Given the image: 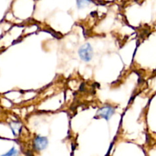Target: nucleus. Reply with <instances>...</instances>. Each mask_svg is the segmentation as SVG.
I'll return each mask as SVG.
<instances>
[{
	"instance_id": "obj_1",
	"label": "nucleus",
	"mask_w": 156,
	"mask_h": 156,
	"mask_svg": "<svg viewBox=\"0 0 156 156\" xmlns=\"http://www.w3.org/2000/svg\"><path fill=\"white\" fill-rule=\"evenodd\" d=\"M79 54L82 60L85 62H89L92 59L93 50L89 44H85L81 47L79 50Z\"/></svg>"
},
{
	"instance_id": "obj_4",
	"label": "nucleus",
	"mask_w": 156,
	"mask_h": 156,
	"mask_svg": "<svg viewBox=\"0 0 156 156\" xmlns=\"http://www.w3.org/2000/svg\"><path fill=\"white\" fill-rule=\"evenodd\" d=\"M18 151L15 149V148H12L10 151L7 152V153L4 154L2 156H18Z\"/></svg>"
},
{
	"instance_id": "obj_2",
	"label": "nucleus",
	"mask_w": 156,
	"mask_h": 156,
	"mask_svg": "<svg viewBox=\"0 0 156 156\" xmlns=\"http://www.w3.org/2000/svg\"><path fill=\"white\" fill-rule=\"evenodd\" d=\"M113 114H114V108L110 105L103 107V108H100L98 111V116H99L101 118L105 119L106 120H109Z\"/></svg>"
},
{
	"instance_id": "obj_3",
	"label": "nucleus",
	"mask_w": 156,
	"mask_h": 156,
	"mask_svg": "<svg viewBox=\"0 0 156 156\" xmlns=\"http://www.w3.org/2000/svg\"><path fill=\"white\" fill-rule=\"evenodd\" d=\"M47 145H48V140L46 137L37 136L34 140V148L37 151L45 149L47 148Z\"/></svg>"
}]
</instances>
